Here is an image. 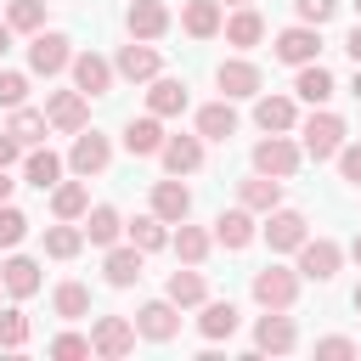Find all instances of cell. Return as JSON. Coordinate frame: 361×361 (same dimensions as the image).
Listing matches in <instances>:
<instances>
[{"instance_id":"cell-16","label":"cell","mask_w":361,"mask_h":361,"mask_svg":"<svg viewBox=\"0 0 361 361\" xmlns=\"http://www.w3.org/2000/svg\"><path fill=\"white\" fill-rule=\"evenodd\" d=\"M124 28H130V39H158V34L169 28V6H164V0H130Z\"/></svg>"},{"instance_id":"cell-18","label":"cell","mask_w":361,"mask_h":361,"mask_svg":"<svg viewBox=\"0 0 361 361\" xmlns=\"http://www.w3.org/2000/svg\"><path fill=\"white\" fill-rule=\"evenodd\" d=\"M299 344V333H293V322L282 316V310H271V316H259V327H254V350H271V355H288Z\"/></svg>"},{"instance_id":"cell-55","label":"cell","mask_w":361,"mask_h":361,"mask_svg":"<svg viewBox=\"0 0 361 361\" xmlns=\"http://www.w3.org/2000/svg\"><path fill=\"white\" fill-rule=\"evenodd\" d=\"M355 310H361V288H355Z\"/></svg>"},{"instance_id":"cell-46","label":"cell","mask_w":361,"mask_h":361,"mask_svg":"<svg viewBox=\"0 0 361 361\" xmlns=\"http://www.w3.org/2000/svg\"><path fill=\"white\" fill-rule=\"evenodd\" d=\"M333 158H338V175H344L350 186H361V141H355V147H338Z\"/></svg>"},{"instance_id":"cell-20","label":"cell","mask_w":361,"mask_h":361,"mask_svg":"<svg viewBox=\"0 0 361 361\" xmlns=\"http://www.w3.org/2000/svg\"><path fill=\"white\" fill-rule=\"evenodd\" d=\"M220 28H226V45H237V51H248V45H259V39H265V17H259L254 6L231 11V17L220 23Z\"/></svg>"},{"instance_id":"cell-42","label":"cell","mask_w":361,"mask_h":361,"mask_svg":"<svg viewBox=\"0 0 361 361\" xmlns=\"http://www.w3.org/2000/svg\"><path fill=\"white\" fill-rule=\"evenodd\" d=\"M23 231H28V214H23V209H11V203H0V248H17V243H23Z\"/></svg>"},{"instance_id":"cell-54","label":"cell","mask_w":361,"mask_h":361,"mask_svg":"<svg viewBox=\"0 0 361 361\" xmlns=\"http://www.w3.org/2000/svg\"><path fill=\"white\" fill-rule=\"evenodd\" d=\"M226 6H248V0H226Z\"/></svg>"},{"instance_id":"cell-1","label":"cell","mask_w":361,"mask_h":361,"mask_svg":"<svg viewBox=\"0 0 361 361\" xmlns=\"http://www.w3.org/2000/svg\"><path fill=\"white\" fill-rule=\"evenodd\" d=\"M293 254H299V276H310V282H333L338 276V259H344V248L333 237H305Z\"/></svg>"},{"instance_id":"cell-44","label":"cell","mask_w":361,"mask_h":361,"mask_svg":"<svg viewBox=\"0 0 361 361\" xmlns=\"http://www.w3.org/2000/svg\"><path fill=\"white\" fill-rule=\"evenodd\" d=\"M293 11H299V23H333V11H338V0H293Z\"/></svg>"},{"instance_id":"cell-33","label":"cell","mask_w":361,"mask_h":361,"mask_svg":"<svg viewBox=\"0 0 361 361\" xmlns=\"http://www.w3.org/2000/svg\"><path fill=\"white\" fill-rule=\"evenodd\" d=\"M23 175H28V186H39V192H45V186H56V180H62V158H56L51 147H34V152H28V164H23Z\"/></svg>"},{"instance_id":"cell-26","label":"cell","mask_w":361,"mask_h":361,"mask_svg":"<svg viewBox=\"0 0 361 361\" xmlns=\"http://www.w3.org/2000/svg\"><path fill=\"white\" fill-rule=\"evenodd\" d=\"M0 288H6V293H17V299L39 293V265H34V259H23V254H11V259L0 265Z\"/></svg>"},{"instance_id":"cell-10","label":"cell","mask_w":361,"mask_h":361,"mask_svg":"<svg viewBox=\"0 0 361 361\" xmlns=\"http://www.w3.org/2000/svg\"><path fill=\"white\" fill-rule=\"evenodd\" d=\"M135 333H141V338H152V344L175 338V333H180V305H169V299L141 305V310H135Z\"/></svg>"},{"instance_id":"cell-8","label":"cell","mask_w":361,"mask_h":361,"mask_svg":"<svg viewBox=\"0 0 361 361\" xmlns=\"http://www.w3.org/2000/svg\"><path fill=\"white\" fill-rule=\"evenodd\" d=\"M305 237H310V231H305V214H299V209H282V203H276V209L265 214V243H271V254H293Z\"/></svg>"},{"instance_id":"cell-12","label":"cell","mask_w":361,"mask_h":361,"mask_svg":"<svg viewBox=\"0 0 361 361\" xmlns=\"http://www.w3.org/2000/svg\"><path fill=\"white\" fill-rule=\"evenodd\" d=\"M68 68H73V90H85V96H107V90H113V62H107V56L79 51Z\"/></svg>"},{"instance_id":"cell-25","label":"cell","mask_w":361,"mask_h":361,"mask_svg":"<svg viewBox=\"0 0 361 361\" xmlns=\"http://www.w3.org/2000/svg\"><path fill=\"white\" fill-rule=\"evenodd\" d=\"M237 197H243V209L271 214V209L282 203V180H276V175H254V180H243V186H237Z\"/></svg>"},{"instance_id":"cell-5","label":"cell","mask_w":361,"mask_h":361,"mask_svg":"<svg viewBox=\"0 0 361 361\" xmlns=\"http://www.w3.org/2000/svg\"><path fill=\"white\" fill-rule=\"evenodd\" d=\"M316 56H322V28H316V23H293V28L276 34V62L305 68V62H316Z\"/></svg>"},{"instance_id":"cell-43","label":"cell","mask_w":361,"mask_h":361,"mask_svg":"<svg viewBox=\"0 0 361 361\" xmlns=\"http://www.w3.org/2000/svg\"><path fill=\"white\" fill-rule=\"evenodd\" d=\"M51 355H56V361H85V355H90V338L62 333V338H51Z\"/></svg>"},{"instance_id":"cell-49","label":"cell","mask_w":361,"mask_h":361,"mask_svg":"<svg viewBox=\"0 0 361 361\" xmlns=\"http://www.w3.org/2000/svg\"><path fill=\"white\" fill-rule=\"evenodd\" d=\"M344 51H350V62H355V68H361V23H355V28H350V39H344Z\"/></svg>"},{"instance_id":"cell-35","label":"cell","mask_w":361,"mask_h":361,"mask_svg":"<svg viewBox=\"0 0 361 361\" xmlns=\"http://www.w3.org/2000/svg\"><path fill=\"white\" fill-rule=\"evenodd\" d=\"M203 293H209V288H203V276H197V271H169V288H164V299H169V305H180V310H186V305H203Z\"/></svg>"},{"instance_id":"cell-3","label":"cell","mask_w":361,"mask_h":361,"mask_svg":"<svg viewBox=\"0 0 361 361\" xmlns=\"http://www.w3.org/2000/svg\"><path fill=\"white\" fill-rule=\"evenodd\" d=\"M254 299H259L265 310H288V305L299 299V271H282V265L254 271Z\"/></svg>"},{"instance_id":"cell-51","label":"cell","mask_w":361,"mask_h":361,"mask_svg":"<svg viewBox=\"0 0 361 361\" xmlns=\"http://www.w3.org/2000/svg\"><path fill=\"white\" fill-rule=\"evenodd\" d=\"M11 186H17V180H6V169H0V203L11 197Z\"/></svg>"},{"instance_id":"cell-30","label":"cell","mask_w":361,"mask_h":361,"mask_svg":"<svg viewBox=\"0 0 361 361\" xmlns=\"http://www.w3.org/2000/svg\"><path fill=\"white\" fill-rule=\"evenodd\" d=\"M51 209H56V220H79V214L90 209L85 180H56V186H51Z\"/></svg>"},{"instance_id":"cell-9","label":"cell","mask_w":361,"mask_h":361,"mask_svg":"<svg viewBox=\"0 0 361 361\" xmlns=\"http://www.w3.org/2000/svg\"><path fill=\"white\" fill-rule=\"evenodd\" d=\"M254 169H259V175H276V180H288V175L299 169V147H293L288 135H265V141L254 147Z\"/></svg>"},{"instance_id":"cell-37","label":"cell","mask_w":361,"mask_h":361,"mask_svg":"<svg viewBox=\"0 0 361 361\" xmlns=\"http://www.w3.org/2000/svg\"><path fill=\"white\" fill-rule=\"evenodd\" d=\"M124 231H130V243H135L141 254H152V248H164V243H169V237H164V220H158V214H135V220H130Z\"/></svg>"},{"instance_id":"cell-38","label":"cell","mask_w":361,"mask_h":361,"mask_svg":"<svg viewBox=\"0 0 361 361\" xmlns=\"http://www.w3.org/2000/svg\"><path fill=\"white\" fill-rule=\"evenodd\" d=\"M6 23H11L17 34H39V28H45V0H11V6H6Z\"/></svg>"},{"instance_id":"cell-15","label":"cell","mask_w":361,"mask_h":361,"mask_svg":"<svg viewBox=\"0 0 361 361\" xmlns=\"http://www.w3.org/2000/svg\"><path fill=\"white\" fill-rule=\"evenodd\" d=\"M152 214H158L164 226H180V220L192 214V192L180 186V175H169V180L152 186Z\"/></svg>"},{"instance_id":"cell-17","label":"cell","mask_w":361,"mask_h":361,"mask_svg":"<svg viewBox=\"0 0 361 361\" xmlns=\"http://www.w3.org/2000/svg\"><path fill=\"white\" fill-rule=\"evenodd\" d=\"M214 85L226 90V102H231V96H259V68L243 62V56H231V62L214 68Z\"/></svg>"},{"instance_id":"cell-48","label":"cell","mask_w":361,"mask_h":361,"mask_svg":"<svg viewBox=\"0 0 361 361\" xmlns=\"http://www.w3.org/2000/svg\"><path fill=\"white\" fill-rule=\"evenodd\" d=\"M17 158V141H11V130H0V169Z\"/></svg>"},{"instance_id":"cell-32","label":"cell","mask_w":361,"mask_h":361,"mask_svg":"<svg viewBox=\"0 0 361 361\" xmlns=\"http://www.w3.org/2000/svg\"><path fill=\"white\" fill-rule=\"evenodd\" d=\"M6 130H11L17 147H39L51 124H45V113H34V107H11V124H6Z\"/></svg>"},{"instance_id":"cell-28","label":"cell","mask_w":361,"mask_h":361,"mask_svg":"<svg viewBox=\"0 0 361 361\" xmlns=\"http://www.w3.org/2000/svg\"><path fill=\"white\" fill-rule=\"evenodd\" d=\"M147 113H158V118L186 113V85H180V79H152V90H147Z\"/></svg>"},{"instance_id":"cell-24","label":"cell","mask_w":361,"mask_h":361,"mask_svg":"<svg viewBox=\"0 0 361 361\" xmlns=\"http://www.w3.org/2000/svg\"><path fill=\"white\" fill-rule=\"evenodd\" d=\"M197 135H203V141H231V135H237V113H231V102H209V107H197Z\"/></svg>"},{"instance_id":"cell-52","label":"cell","mask_w":361,"mask_h":361,"mask_svg":"<svg viewBox=\"0 0 361 361\" xmlns=\"http://www.w3.org/2000/svg\"><path fill=\"white\" fill-rule=\"evenodd\" d=\"M350 254H355V265H361V237H355V243H350Z\"/></svg>"},{"instance_id":"cell-14","label":"cell","mask_w":361,"mask_h":361,"mask_svg":"<svg viewBox=\"0 0 361 361\" xmlns=\"http://www.w3.org/2000/svg\"><path fill=\"white\" fill-rule=\"evenodd\" d=\"M158 158L169 175H192V169H203V135H164Z\"/></svg>"},{"instance_id":"cell-29","label":"cell","mask_w":361,"mask_h":361,"mask_svg":"<svg viewBox=\"0 0 361 361\" xmlns=\"http://www.w3.org/2000/svg\"><path fill=\"white\" fill-rule=\"evenodd\" d=\"M102 271H107L113 288H135V282H141V248H135V243H130V248H107V265H102Z\"/></svg>"},{"instance_id":"cell-45","label":"cell","mask_w":361,"mask_h":361,"mask_svg":"<svg viewBox=\"0 0 361 361\" xmlns=\"http://www.w3.org/2000/svg\"><path fill=\"white\" fill-rule=\"evenodd\" d=\"M28 102V79L23 73H0V107H23Z\"/></svg>"},{"instance_id":"cell-19","label":"cell","mask_w":361,"mask_h":361,"mask_svg":"<svg viewBox=\"0 0 361 361\" xmlns=\"http://www.w3.org/2000/svg\"><path fill=\"white\" fill-rule=\"evenodd\" d=\"M214 243L231 248V254L248 248V243H254V209H226V214L214 220Z\"/></svg>"},{"instance_id":"cell-21","label":"cell","mask_w":361,"mask_h":361,"mask_svg":"<svg viewBox=\"0 0 361 361\" xmlns=\"http://www.w3.org/2000/svg\"><path fill=\"white\" fill-rule=\"evenodd\" d=\"M293 96H259L254 102V124L265 130V135H282V130H293Z\"/></svg>"},{"instance_id":"cell-22","label":"cell","mask_w":361,"mask_h":361,"mask_svg":"<svg viewBox=\"0 0 361 361\" xmlns=\"http://www.w3.org/2000/svg\"><path fill=\"white\" fill-rule=\"evenodd\" d=\"M124 147H130V158H152V152L164 147V124H158V113L130 118V124H124Z\"/></svg>"},{"instance_id":"cell-6","label":"cell","mask_w":361,"mask_h":361,"mask_svg":"<svg viewBox=\"0 0 361 361\" xmlns=\"http://www.w3.org/2000/svg\"><path fill=\"white\" fill-rule=\"evenodd\" d=\"M45 124L56 135H79L85 130V90H51L45 96Z\"/></svg>"},{"instance_id":"cell-13","label":"cell","mask_w":361,"mask_h":361,"mask_svg":"<svg viewBox=\"0 0 361 361\" xmlns=\"http://www.w3.org/2000/svg\"><path fill=\"white\" fill-rule=\"evenodd\" d=\"M113 73H118V79H130V85H147V79H158V51H152L147 39H130V45L118 51Z\"/></svg>"},{"instance_id":"cell-34","label":"cell","mask_w":361,"mask_h":361,"mask_svg":"<svg viewBox=\"0 0 361 361\" xmlns=\"http://www.w3.org/2000/svg\"><path fill=\"white\" fill-rule=\"evenodd\" d=\"M197 327H203V338H231V333H237V305H231V299H214V305H203Z\"/></svg>"},{"instance_id":"cell-11","label":"cell","mask_w":361,"mask_h":361,"mask_svg":"<svg viewBox=\"0 0 361 361\" xmlns=\"http://www.w3.org/2000/svg\"><path fill=\"white\" fill-rule=\"evenodd\" d=\"M68 45H73L68 34H34V45H28V68H34V73H45V79H51V73H62V68L73 62V51H68Z\"/></svg>"},{"instance_id":"cell-4","label":"cell","mask_w":361,"mask_h":361,"mask_svg":"<svg viewBox=\"0 0 361 361\" xmlns=\"http://www.w3.org/2000/svg\"><path fill=\"white\" fill-rule=\"evenodd\" d=\"M130 350H135V322H124V316H102V322L90 327V355L118 361V355H130Z\"/></svg>"},{"instance_id":"cell-27","label":"cell","mask_w":361,"mask_h":361,"mask_svg":"<svg viewBox=\"0 0 361 361\" xmlns=\"http://www.w3.org/2000/svg\"><path fill=\"white\" fill-rule=\"evenodd\" d=\"M180 28H186L192 39H214V34H220V0H186Z\"/></svg>"},{"instance_id":"cell-36","label":"cell","mask_w":361,"mask_h":361,"mask_svg":"<svg viewBox=\"0 0 361 361\" xmlns=\"http://www.w3.org/2000/svg\"><path fill=\"white\" fill-rule=\"evenodd\" d=\"M79 248H85V231L79 226H68V220L62 226H45V254L51 259H73Z\"/></svg>"},{"instance_id":"cell-23","label":"cell","mask_w":361,"mask_h":361,"mask_svg":"<svg viewBox=\"0 0 361 361\" xmlns=\"http://www.w3.org/2000/svg\"><path fill=\"white\" fill-rule=\"evenodd\" d=\"M79 231H85V243H96V248H113V243H118V231H124V220H118V209H113V203H96V209L85 214V226H79Z\"/></svg>"},{"instance_id":"cell-7","label":"cell","mask_w":361,"mask_h":361,"mask_svg":"<svg viewBox=\"0 0 361 361\" xmlns=\"http://www.w3.org/2000/svg\"><path fill=\"white\" fill-rule=\"evenodd\" d=\"M107 158H113V141H107V135H96V130H79V135H73V152H68V169L90 180V175H102V169H107Z\"/></svg>"},{"instance_id":"cell-2","label":"cell","mask_w":361,"mask_h":361,"mask_svg":"<svg viewBox=\"0 0 361 361\" xmlns=\"http://www.w3.org/2000/svg\"><path fill=\"white\" fill-rule=\"evenodd\" d=\"M299 135H305V152L322 164V158H333V152L344 147V118H338V113H310V118L299 124Z\"/></svg>"},{"instance_id":"cell-56","label":"cell","mask_w":361,"mask_h":361,"mask_svg":"<svg viewBox=\"0 0 361 361\" xmlns=\"http://www.w3.org/2000/svg\"><path fill=\"white\" fill-rule=\"evenodd\" d=\"M355 11H361V0H355Z\"/></svg>"},{"instance_id":"cell-40","label":"cell","mask_w":361,"mask_h":361,"mask_svg":"<svg viewBox=\"0 0 361 361\" xmlns=\"http://www.w3.org/2000/svg\"><path fill=\"white\" fill-rule=\"evenodd\" d=\"M85 310H90V293H85V282H62V288H56V316H62V322H79Z\"/></svg>"},{"instance_id":"cell-50","label":"cell","mask_w":361,"mask_h":361,"mask_svg":"<svg viewBox=\"0 0 361 361\" xmlns=\"http://www.w3.org/2000/svg\"><path fill=\"white\" fill-rule=\"evenodd\" d=\"M11 51V23H0V56Z\"/></svg>"},{"instance_id":"cell-41","label":"cell","mask_w":361,"mask_h":361,"mask_svg":"<svg viewBox=\"0 0 361 361\" xmlns=\"http://www.w3.org/2000/svg\"><path fill=\"white\" fill-rule=\"evenodd\" d=\"M28 344V316L23 310H0V350H23Z\"/></svg>"},{"instance_id":"cell-39","label":"cell","mask_w":361,"mask_h":361,"mask_svg":"<svg viewBox=\"0 0 361 361\" xmlns=\"http://www.w3.org/2000/svg\"><path fill=\"white\" fill-rule=\"evenodd\" d=\"M169 243H175V254H180L186 265H203V254H209V231H197V226H186V220H180V231H175Z\"/></svg>"},{"instance_id":"cell-47","label":"cell","mask_w":361,"mask_h":361,"mask_svg":"<svg viewBox=\"0 0 361 361\" xmlns=\"http://www.w3.org/2000/svg\"><path fill=\"white\" fill-rule=\"evenodd\" d=\"M316 355H327V361H344V355H355V344H350V338H322V344H316Z\"/></svg>"},{"instance_id":"cell-31","label":"cell","mask_w":361,"mask_h":361,"mask_svg":"<svg viewBox=\"0 0 361 361\" xmlns=\"http://www.w3.org/2000/svg\"><path fill=\"white\" fill-rule=\"evenodd\" d=\"M293 90H299L310 107H322V102L333 96V73H327L322 62H305V68H299V79H293Z\"/></svg>"},{"instance_id":"cell-53","label":"cell","mask_w":361,"mask_h":361,"mask_svg":"<svg viewBox=\"0 0 361 361\" xmlns=\"http://www.w3.org/2000/svg\"><path fill=\"white\" fill-rule=\"evenodd\" d=\"M350 90H355V102H361V68H355V85H350Z\"/></svg>"}]
</instances>
